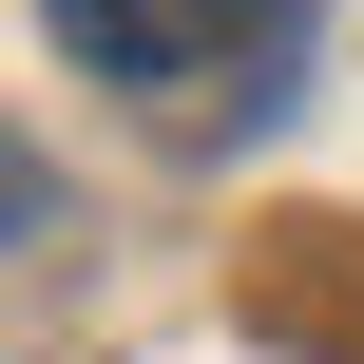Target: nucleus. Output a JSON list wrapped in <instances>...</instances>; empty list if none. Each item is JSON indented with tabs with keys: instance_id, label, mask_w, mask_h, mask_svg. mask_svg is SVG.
<instances>
[{
	"instance_id": "f257e3e1",
	"label": "nucleus",
	"mask_w": 364,
	"mask_h": 364,
	"mask_svg": "<svg viewBox=\"0 0 364 364\" xmlns=\"http://www.w3.org/2000/svg\"><path fill=\"white\" fill-rule=\"evenodd\" d=\"M38 19H58L77 77H134V96H192L269 38V0H38Z\"/></svg>"
},
{
	"instance_id": "f03ea898",
	"label": "nucleus",
	"mask_w": 364,
	"mask_h": 364,
	"mask_svg": "<svg viewBox=\"0 0 364 364\" xmlns=\"http://www.w3.org/2000/svg\"><path fill=\"white\" fill-rule=\"evenodd\" d=\"M38 230H58V154H19V134H0V250H38Z\"/></svg>"
}]
</instances>
